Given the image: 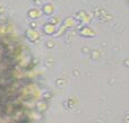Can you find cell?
<instances>
[{
  "mask_svg": "<svg viewBox=\"0 0 129 123\" xmlns=\"http://www.w3.org/2000/svg\"><path fill=\"white\" fill-rule=\"evenodd\" d=\"M92 17H93V15H92L91 13H88V11H85V10H79L78 13H76V15H75L76 20L80 22L84 25H88L89 22L92 20Z\"/></svg>",
  "mask_w": 129,
  "mask_h": 123,
  "instance_id": "7a4b0ae2",
  "label": "cell"
},
{
  "mask_svg": "<svg viewBox=\"0 0 129 123\" xmlns=\"http://www.w3.org/2000/svg\"><path fill=\"white\" fill-rule=\"evenodd\" d=\"M125 123H129V114H127L125 116Z\"/></svg>",
  "mask_w": 129,
  "mask_h": 123,
  "instance_id": "30bf717a",
  "label": "cell"
},
{
  "mask_svg": "<svg viewBox=\"0 0 129 123\" xmlns=\"http://www.w3.org/2000/svg\"><path fill=\"white\" fill-rule=\"evenodd\" d=\"M42 11H43V14H45L48 16L52 15L54 13V6L52 4H45L42 8Z\"/></svg>",
  "mask_w": 129,
  "mask_h": 123,
  "instance_id": "52a82bcc",
  "label": "cell"
},
{
  "mask_svg": "<svg viewBox=\"0 0 129 123\" xmlns=\"http://www.w3.org/2000/svg\"><path fill=\"white\" fill-rule=\"evenodd\" d=\"M43 32H44L47 35H53L57 32V27L54 24L49 22V23H47V24H44V26H43Z\"/></svg>",
  "mask_w": 129,
  "mask_h": 123,
  "instance_id": "277c9868",
  "label": "cell"
},
{
  "mask_svg": "<svg viewBox=\"0 0 129 123\" xmlns=\"http://www.w3.org/2000/svg\"><path fill=\"white\" fill-rule=\"evenodd\" d=\"M78 34L82 37H85V38H93L96 36V31L93 27L89 26V25H84V26H82L79 28Z\"/></svg>",
  "mask_w": 129,
  "mask_h": 123,
  "instance_id": "6da1fadb",
  "label": "cell"
},
{
  "mask_svg": "<svg viewBox=\"0 0 129 123\" xmlns=\"http://www.w3.org/2000/svg\"><path fill=\"white\" fill-rule=\"evenodd\" d=\"M50 23H52V24L57 25V24H59V23H60V18H59V17H54L53 19H52Z\"/></svg>",
  "mask_w": 129,
  "mask_h": 123,
  "instance_id": "9c48e42d",
  "label": "cell"
},
{
  "mask_svg": "<svg viewBox=\"0 0 129 123\" xmlns=\"http://www.w3.org/2000/svg\"><path fill=\"white\" fill-rule=\"evenodd\" d=\"M127 2H128V5H129V0H128V1H127Z\"/></svg>",
  "mask_w": 129,
  "mask_h": 123,
  "instance_id": "8fae6325",
  "label": "cell"
},
{
  "mask_svg": "<svg viewBox=\"0 0 129 123\" xmlns=\"http://www.w3.org/2000/svg\"><path fill=\"white\" fill-rule=\"evenodd\" d=\"M35 1H38V0H35Z\"/></svg>",
  "mask_w": 129,
  "mask_h": 123,
  "instance_id": "7c38bea8",
  "label": "cell"
},
{
  "mask_svg": "<svg viewBox=\"0 0 129 123\" xmlns=\"http://www.w3.org/2000/svg\"><path fill=\"white\" fill-rule=\"evenodd\" d=\"M75 25H76V19H75V18H74V17H67L66 19L61 23V27H60V29L58 31L59 33H57V35L61 36L64 33V31H66V29L71 28V27H74Z\"/></svg>",
  "mask_w": 129,
  "mask_h": 123,
  "instance_id": "3957f363",
  "label": "cell"
},
{
  "mask_svg": "<svg viewBox=\"0 0 129 123\" xmlns=\"http://www.w3.org/2000/svg\"><path fill=\"white\" fill-rule=\"evenodd\" d=\"M26 35H27V37H28V40L32 41V42H36V41L40 38V33H39L38 31H35V29H28Z\"/></svg>",
  "mask_w": 129,
  "mask_h": 123,
  "instance_id": "5b68a950",
  "label": "cell"
},
{
  "mask_svg": "<svg viewBox=\"0 0 129 123\" xmlns=\"http://www.w3.org/2000/svg\"><path fill=\"white\" fill-rule=\"evenodd\" d=\"M41 15H42V11L38 8H32L28 10V17H31L32 19H38L41 17Z\"/></svg>",
  "mask_w": 129,
  "mask_h": 123,
  "instance_id": "8992f818",
  "label": "cell"
},
{
  "mask_svg": "<svg viewBox=\"0 0 129 123\" xmlns=\"http://www.w3.org/2000/svg\"><path fill=\"white\" fill-rule=\"evenodd\" d=\"M99 55H100V52H98L96 50H94V51L92 52V56H93V58L95 59V60L99 58Z\"/></svg>",
  "mask_w": 129,
  "mask_h": 123,
  "instance_id": "ba28073f",
  "label": "cell"
}]
</instances>
